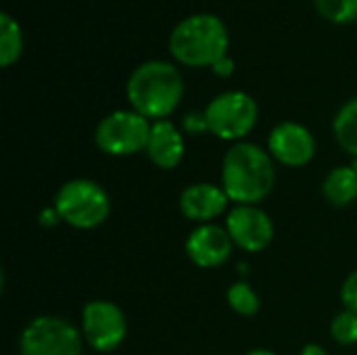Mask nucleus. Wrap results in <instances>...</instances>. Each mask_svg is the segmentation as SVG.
<instances>
[{"label":"nucleus","mask_w":357,"mask_h":355,"mask_svg":"<svg viewBox=\"0 0 357 355\" xmlns=\"http://www.w3.org/2000/svg\"><path fill=\"white\" fill-rule=\"evenodd\" d=\"M276 182L272 155L253 142H236L222 163V188L238 205L264 201Z\"/></svg>","instance_id":"f257e3e1"},{"label":"nucleus","mask_w":357,"mask_h":355,"mask_svg":"<svg viewBox=\"0 0 357 355\" xmlns=\"http://www.w3.org/2000/svg\"><path fill=\"white\" fill-rule=\"evenodd\" d=\"M126 94L132 111L161 121L178 109L184 94V80L172 63L146 61L132 71Z\"/></svg>","instance_id":"f03ea898"},{"label":"nucleus","mask_w":357,"mask_h":355,"mask_svg":"<svg viewBox=\"0 0 357 355\" xmlns=\"http://www.w3.org/2000/svg\"><path fill=\"white\" fill-rule=\"evenodd\" d=\"M228 29L209 13L182 19L169 33V52L186 67H213L228 56Z\"/></svg>","instance_id":"7ed1b4c3"},{"label":"nucleus","mask_w":357,"mask_h":355,"mask_svg":"<svg viewBox=\"0 0 357 355\" xmlns=\"http://www.w3.org/2000/svg\"><path fill=\"white\" fill-rule=\"evenodd\" d=\"M54 209L59 218L69 226L79 230H90L100 226L109 218L111 201L100 184L77 178L65 182L59 188L54 197Z\"/></svg>","instance_id":"20e7f679"},{"label":"nucleus","mask_w":357,"mask_h":355,"mask_svg":"<svg viewBox=\"0 0 357 355\" xmlns=\"http://www.w3.org/2000/svg\"><path fill=\"white\" fill-rule=\"evenodd\" d=\"M205 113L207 132L222 140H241L245 138L257 123V103L241 90H230L218 94Z\"/></svg>","instance_id":"39448f33"},{"label":"nucleus","mask_w":357,"mask_h":355,"mask_svg":"<svg viewBox=\"0 0 357 355\" xmlns=\"http://www.w3.org/2000/svg\"><path fill=\"white\" fill-rule=\"evenodd\" d=\"M153 123L136 111H113L96 126L98 149L113 157H128L146 151Z\"/></svg>","instance_id":"423d86ee"},{"label":"nucleus","mask_w":357,"mask_h":355,"mask_svg":"<svg viewBox=\"0 0 357 355\" xmlns=\"http://www.w3.org/2000/svg\"><path fill=\"white\" fill-rule=\"evenodd\" d=\"M21 355H82V333L56 316L31 320L19 341Z\"/></svg>","instance_id":"0eeeda50"},{"label":"nucleus","mask_w":357,"mask_h":355,"mask_svg":"<svg viewBox=\"0 0 357 355\" xmlns=\"http://www.w3.org/2000/svg\"><path fill=\"white\" fill-rule=\"evenodd\" d=\"M128 333L123 312L111 301H90L82 312V335L86 343L100 352H115Z\"/></svg>","instance_id":"6e6552de"},{"label":"nucleus","mask_w":357,"mask_h":355,"mask_svg":"<svg viewBox=\"0 0 357 355\" xmlns=\"http://www.w3.org/2000/svg\"><path fill=\"white\" fill-rule=\"evenodd\" d=\"M226 230L232 243L247 253L264 251L274 239V226L270 216L255 205H236L228 213Z\"/></svg>","instance_id":"1a4fd4ad"},{"label":"nucleus","mask_w":357,"mask_h":355,"mask_svg":"<svg viewBox=\"0 0 357 355\" xmlns=\"http://www.w3.org/2000/svg\"><path fill=\"white\" fill-rule=\"evenodd\" d=\"M268 151L282 165L303 167L316 155V140L305 126L297 121H284L270 132Z\"/></svg>","instance_id":"9d476101"},{"label":"nucleus","mask_w":357,"mask_h":355,"mask_svg":"<svg viewBox=\"0 0 357 355\" xmlns=\"http://www.w3.org/2000/svg\"><path fill=\"white\" fill-rule=\"evenodd\" d=\"M232 239L226 228L215 224H201L186 241V253L199 268H218L228 262L232 253Z\"/></svg>","instance_id":"9b49d317"},{"label":"nucleus","mask_w":357,"mask_h":355,"mask_svg":"<svg viewBox=\"0 0 357 355\" xmlns=\"http://www.w3.org/2000/svg\"><path fill=\"white\" fill-rule=\"evenodd\" d=\"M228 201L230 199L224 192V188L209 184V182H201V184L188 186L180 195V209L188 220L209 224L213 218H218L226 209Z\"/></svg>","instance_id":"f8f14e48"},{"label":"nucleus","mask_w":357,"mask_h":355,"mask_svg":"<svg viewBox=\"0 0 357 355\" xmlns=\"http://www.w3.org/2000/svg\"><path fill=\"white\" fill-rule=\"evenodd\" d=\"M144 153L157 167L174 169L184 159V138L180 130L167 119L155 121L151 128V138H149Z\"/></svg>","instance_id":"ddd939ff"},{"label":"nucleus","mask_w":357,"mask_h":355,"mask_svg":"<svg viewBox=\"0 0 357 355\" xmlns=\"http://www.w3.org/2000/svg\"><path fill=\"white\" fill-rule=\"evenodd\" d=\"M326 201L335 207H347L357 199V169L351 165H339L328 172L322 184Z\"/></svg>","instance_id":"4468645a"},{"label":"nucleus","mask_w":357,"mask_h":355,"mask_svg":"<svg viewBox=\"0 0 357 355\" xmlns=\"http://www.w3.org/2000/svg\"><path fill=\"white\" fill-rule=\"evenodd\" d=\"M23 52V33L17 19H13L6 10L0 13V65L10 67L19 61Z\"/></svg>","instance_id":"2eb2a0df"},{"label":"nucleus","mask_w":357,"mask_h":355,"mask_svg":"<svg viewBox=\"0 0 357 355\" xmlns=\"http://www.w3.org/2000/svg\"><path fill=\"white\" fill-rule=\"evenodd\" d=\"M333 130L337 142L357 159V98H351L339 109L333 121Z\"/></svg>","instance_id":"dca6fc26"},{"label":"nucleus","mask_w":357,"mask_h":355,"mask_svg":"<svg viewBox=\"0 0 357 355\" xmlns=\"http://www.w3.org/2000/svg\"><path fill=\"white\" fill-rule=\"evenodd\" d=\"M318 13L337 25L357 21V0H314Z\"/></svg>","instance_id":"f3484780"},{"label":"nucleus","mask_w":357,"mask_h":355,"mask_svg":"<svg viewBox=\"0 0 357 355\" xmlns=\"http://www.w3.org/2000/svg\"><path fill=\"white\" fill-rule=\"evenodd\" d=\"M228 305L241 316H255L259 312V297L247 282H234L226 293Z\"/></svg>","instance_id":"a211bd4d"},{"label":"nucleus","mask_w":357,"mask_h":355,"mask_svg":"<svg viewBox=\"0 0 357 355\" xmlns=\"http://www.w3.org/2000/svg\"><path fill=\"white\" fill-rule=\"evenodd\" d=\"M331 335L341 345H354V343H357V314L349 312V310L341 312L333 320V324H331Z\"/></svg>","instance_id":"6ab92c4d"},{"label":"nucleus","mask_w":357,"mask_h":355,"mask_svg":"<svg viewBox=\"0 0 357 355\" xmlns=\"http://www.w3.org/2000/svg\"><path fill=\"white\" fill-rule=\"evenodd\" d=\"M341 299L345 303V310L357 314V270L345 278V282L341 287Z\"/></svg>","instance_id":"aec40b11"},{"label":"nucleus","mask_w":357,"mask_h":355,"mask_svg":"<svg viewBox=\"0 0 357 355\" xmlns=\"http://www.w3.org/2000/svg\"><path fill=\"white\" fill-rule=\"evenodd\" d=\"M184 130L190 134H199V132H207V121H205V113H188L184 117Z\"/></svg>","instance_id":"412c9836"},{"label":"nucleus","mask_w":357,"mask_h":355,"mask_svg":"<svg viewBox=\"0 0 357 355\" xmlns=\"http://www.w3.org/2000/svg\"><path fill=\"white\" fill-rule=\"evenodd\" d=\"M211 71H213L215 75H220V77H228V75H232V71H234V61H232L230 56H224V59H220V61L211 67Z\"/></svg>","instance_id":"4be33fe9"},{"label":"nucleus","mask_w":357,"mask_h":355,"mask_svg":"<svg viewBox=\"0 0 357 355\" xmlns=\"http://www.w3.org/2000/svg\"><path fill=\"white\" fill-rule=\"evenodd\" d=\"M301 355H328L326 354V349L324 347H320V345H305L303 347V352H301Z\"/></svg>","instance_id":"5701e85b"},{"label":"nucleus","mask_w":357,"mask_h":355,"mask_svg":"<svg viewBox=\"0 0 357 355\" xmlns=\"http://www.w3.org/2000/svg\"><path fill=\"white\" fill-rule=\"evenodd\" d=\"M247 355H276L274 352H268V349H253V352H249Z\"/></svg>","instance_id":"b1692460"}]
</instances>
